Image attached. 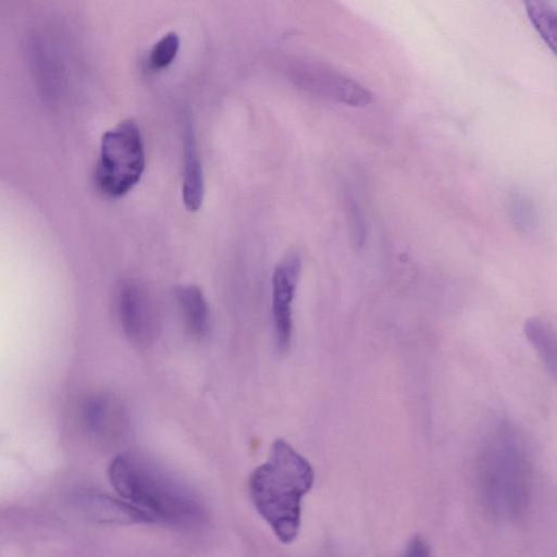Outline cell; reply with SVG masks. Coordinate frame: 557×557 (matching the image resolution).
<instances>
[{
  "label": "cell",
  "instance_id": "cell-5",
  "mask_svg": "<svg viewBox=\"0 0 557 557\" xmlns=\"http://www.w3.org/2000/svg\"><path fill=\"white\" fill-rule=\"evenodd\" d=\"M301 262L298 256L289 255L274 268L272 275V315L276 347L285 351L293 333V300L299 280Z\"/></svg>",
  "mask_w": 557,
  "mask_h": 557
},
{
  "label": "cell",
  "instance_id": "cell-13",
  "mask_svg": "<svg viewBox=\"0 0 557 557\" xmlns=\"http://www.w3.org/2000/svg\"><path fill=\"white\" fill-rule=\"evenodd\" d=\"M180 46V39L175 33H169L161 38L150 53L151 66L160 70L166 67L174 60Z\"/></svg>",
  "mask_w": 557,
  "mask_h": 557
},
{
  "label": "cell",
  "instance_id": "cell-4",
  "mask_svg": "<svg viewBox=\"0 0 557 557\" xmlns=\"http://www.w3.org/2000/svg\"><path fill=\"white\" fill-rule=\"evenodd\" d=\"M117 314L123 332L131 342L146 347L157 341L161 329L159 310L141 284L126 281L121 285Z\"/></svg>",
  "mask_w": 557,
  "mask_h": 557
},
{
  "label": "cell",
  "instance_id": "cell-10",
  "mask_svg": "<svg viewBox=\"0 0 557 557\" xmlns=\"http://www.w3.org/2000/svg\"><path fill=\"white\" fill-rule=\"evenodd\" d=\"M175 298L188 334L202 339L210 331V310L202 290L195 285L178 286Z\"/></svg>",
  "mask_w": 557,
  "mask_h": 557
},
{
  "label": "cell",
  "instance_id": "cell-3",
  "mask_svg": "<svg viewBox=\"0 0 557 557\" xmlns=\"http://www.w3.org/2000/svg\"><path fill=\"white\" fill-rule=\"evenodd\" d=\"M144 169V141L134 120H125L103 134L94 176L103 195H126L139 182Z\"/></svg>",
  "mask_w": 557,
  "mask_h": 557
},
{
  "label": "cell",
  "instance_id": "cell-11",
  "mask_svg": "<svg viewBox=\"0 0 557 557\" xmlns=\"http://www.w3.org/2000/svg\"><path fill=\"white\" fill-rule=\"evenodd\" d=\"M523 3L534 29L552 52L556 53L557 21L554 7L548 0H523Z\"/></svg>",
  "mask_w": 557,
  "mask_h": 557
},
{
  "label": "cell",
  "instance_id": "cell-2",
  "mask_svg": "<svg viewBox=\"0 0 557 557\" xmlns=\"http://www.w3.org/2000/svg\"><path fill=\"white\" fill-rule=\"evenodd\" d=\"M313 481L310 462L282 438L272 444L268 460L250 474L251 502L280 542L288 544L296 540L301 500Z\"/></svg>",
  "mask_w": 557,
  "mask_h": 557
},
{
  "label": "cell",
  "instance_id": "cell-12",
  "mask_svg": "<svg viewBox=\"0 0 557 557\" xmlns=\"http://www.w3.org/2000/svg\"><path fill=\"white\" fill-rule=\"evenodd\" d=\"M508 214L513 223L523 231H530L536 224V211L532 201L520 193H510L506 199Z\"/></svg>",
  "mask_w": 557,
  "mask_h": 557
},
{
  "label": "cell",
  "instance_id": "cell-6",
  "mask_svg": "<svg viewBox=\"0 0 557 557\" xmlns=\"http://www.w3.org/2000/svg\"><path fill=\"white\" fill-rule=\"evenodd\" d=\"M74 505L83 516L98 523H153L145 511L124 498L120 499L99 491L78 492L74 496Z\"/></svg>",
  "mask_w": 557,
  "mask_h": 557
},
{
  "label": "cell",
  "instance_id": "cell-8",
  "mask_svg": "<svg viewBox=\"0 0 557 557\" xmlns=\"http://www.w3.org/2000/svg\"><path fill=\"white\" fill-rule=\"evenodd\" d=\"M82 418L87 432L97 438H111L125 428L122 407L103 394L92 395L85 401Z\"/></svg>",
  "mask_w": 557,
  "mask_h": 557
},
{
  "label": "cell",
  "instance_id": "cell-14",
  "mask_svg": "<svg viewBox=\"0 0 557 557\" xmlns=\"http://www.w3.org/2000/svg\"><path fill=\"white\" fill-rule=\"evenodd\" d=\"M525 332L530 341L541 352H548L554 347V333L548 325L540 319H531L525 325Z\"/></svg>",
  "mask_w": 557,
  "mask_h": 557
},
{
  "label": "cell",
  "instance_id": "cell-9",
  "mask_svg": "<svg viewBox=\"0 0 557 557\" xmlns=\"http://www.w3.org/2000/svg\"><path fill=\"white\" fill-rule=\"evenodd\" d=\"M182 198L190 212H197L203 200L205 182L194 132L188 127L184 135Z\"/></svg>",
  "mask_w": 557,
  "mask_h": 557
},
{
  "label": "cell",
  "instance_id": "cell-7",
  "mask_svg": "<svg viewBox=\"0 0 557 557\" xmlns=\"http://www.w3.org/2000/svg\"><path fill=\"white\" fill-rule=\"evenodd\" d=\"M304 82L311 91L347 106L367 107L372 101L370 91L363 86L329 70H312Z\"/></svg>",
  "mask_w": 557,
  "mask_h": 557
},
{
  "label": "cell",
  "instance_id": "cell-1",
  "mask_svg": "<svg viewBox=\"0 0 557 557\" xmlns=\"http://www.w3.org/2000/svg\"><path fill=\"white\" fill-rule=\"evenodd\" d=\"M119 495L145 511L153 522L196 530L208 520V510L195 490L152 459L137 454L116 456L108 469Z\"/></svg>",
  "mask_w": 557,
  "mask_h": 557
},
{
  "label": "cell",
  "instance_id": "cell-15",
  "mask_svg": "<svg viewBox=\"0 0 557 557\" xmlns=\"http://www.w3.org/2000/svg\"><path fill=\"white\" fill-rule=\"evenodd\" d=\"M348 212H349V216H350L354 239L357 245H361L364 239V226H363L362 214H361L359 207L355 199H352L350 201Z\"/></svg>",
  "mask_w": 557,
  "mask_h": 557
}]
</instances>
